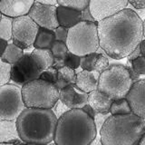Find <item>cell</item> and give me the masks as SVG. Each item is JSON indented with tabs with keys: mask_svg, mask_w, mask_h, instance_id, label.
I'll use <instances>...</instances> for the list:
<instances>
[{
	"mask_svg": "<svg viewBox=\"0 0 145 145\" xmlns=\"http://www.w3.org/2000/svg\"><path fill=\"white\" fill-rule=\"evenodd\" d=\"M98 35L104 53L112 59L121 60L128 57L143 40L142 20L134 10L125 8L100 21Z\"/></svg>",
	"mask_w": 145,
	"mask_h": 145,
	"instance_id": "1",
	"label": "cell"
},
{
	"mask_svg": "<svg viewBox=\"0 0 145 145\" xmlns=\"http://www.w3.org/2000/svg\"><path fill=\"white\" fill-rule=\"evenodd\" d=\"M58 119L52 109L26 108L17 118L22 142L48 145L54 142Z\"/></svg>",
	"mask_w": 145,
	"mask_h": 145,
	"instance_id": "2",
	"label": "cell"
},
{
	"mask_svg": "<svg viewBox=\"0 0 145 145\" xmlns=\"http://www.w3.org/2000/svg\"><path fill=\"white\" fill-rule=\"evenodd\" d=\"M97 134L93 118L82 109H72L58 119L54 142L58 145H89Z\"/></svg>",
	"mask_w": 145,
	"mask_h": 145,
	"instance_id": "3",
	"label": "cell"
},
{
	"mask_svg": "<svg viewBox=\"0 0 145 145\" xmlns=\"http://www.w3.org/2000/svg\"><path fill=\"white\" fill-rule=\"evenodd\" d=\"M145 134V120L134 113L111 115L100 131L103 145H139Z\"/></svg>",
	"mask_w": 145,
	"mask_h": 145,
	"instance_id": "4",
	"label": "cell"
},
{
	"mask_svg": "<svg viewBox=\"0 0 145 145\" xmlns=\"http://www.w3.org/2000/svg\"><path fill=\"white\" fill-rule=\"evenodd\" d=\"M66 44L70 53L80 57L96 53L100 48L98 23L81 21L70 28Z\"/></svg>",
	"mask_w": 145,
	"mask_h": 145,
	"instance_id": "5",
	"label": "cell"
},
{
	"mask_svg": "<svg viewBox=\"0 0 145 145\" xmlns=\"http://www.w3.org/2000/svg\"><path fill=\"white\" fill-rule=\"evenodd\" d=\"M133 84L125 65H111L100 74L97 90L112 100L124 99Z\"/></svg>",
	"mask_w": 145,
	"mask_h": 145,
	"instance_id": "6",
	"label": "cell"
},
{
	"mask_svg": "<svg viewBox=\"0 0 145 145\" xmlns=\"http://www.w3.org/2000/svg\"><path fill=\"white\" fill-rule=\"evenodd\" d=\"M22 93L26 108L53 109L60 97V90L56 84L42 79L25 84Z\"/></svg>",
	"mask_w": 145,
	"mask_h": 145,
	"instance_id": "7",
	"label": "cell"
},
{
	"mask_svg": "<svg viewBox=\"0 0 145 145\" xmlns=\"http://www.w3.org/2000/svg\"><path fill=\"white\" fill-rule=\"evenodd\" d=\"M25 109L21 87L14 84L0 86V121H16Z\"/></svg>",
	"mask_w": 145,
	"mask_h": 145,
	"instance_id": "8",
	"label": "cell"
},
{
	"mask_svg": "<svg viewBox=\"0 0 145 145\" xmlns=\"http://www.w3.org/2000/svg\"><path fill=\"white\" fill-rule=\"evenodd\" d=\"M39 29V25L29 16L15 18L12 43L23 50L29 49L34 46Z\"/></svg>",
	"mask_w": 145,
	"mask_h": 145,
	"instance_id": "9",
	"label": "cell"
},
{
	"mask_svg": "<svg viewBox=\"0 0 145 145\" xmlns=\"http://www.w3.org/2000/svg\"><path fill=\"white\" fill-rule=\"evenodd\" d=\"M42 74L43 71L31 58V53H25V56L12 66L11 82L22 88L30 82L40 79Z\"/></svg>",
	"mask_w": 145,
	"mask_h": 145,
	"instance_id": "10",
	"label": "cell"
},
{
	"mask_svg": "<svg viewBox=\"0 0 145 145\" xmlns=\"http://www.w3.org/2000/svg\"><path fill=\"white\" fill-rule=\"evenodd\" d=\"M129 5L127 0H91L90 11L97 23L124 10Z\"/></svg>",
	"mask_w": 145,
	"mask_h": 145,
	"instance_id": "11",
	"label": "cell"
},
{
	"mask_svg": "<svg viewBox=\"0 0 145 145\" xmlns=\"http://www.w3.org/2000/svg\"><path fill=\"white\" fill-rule=\"evenodd\" d=\"M28 16L41 28L54 31L59 26L57 19V6H45L35 1Z\"/></svg>",
	"mask_w": 145,
	"mask_h": 145,
	"instance_id": "12",
	"label": "cell"
},
{
	"mask_svg": "<svg viewBox=\"0 0 145 145\" xmlns=\"http://www.w3.org/2000/svg\"><path fill=\"white\" fill-rule=\"evenodd\" d=\"M126 100L133 113L145 120V79H140L133 84Z\"/></svg>",
	"mask_w": 145,
	"mask_h": 145,
	"instance_id": "13",
	"label": "cell"
},
{
	"mask_svg": "<svg viewBox=\"0 0 145 145\" xmlns=\"http://www.w3.org/2000/svg\"><path fill=\"white\" fill-rule=\"evenodd\" d=\"M89 93L81 91L75 84H72L60 90L59 100L69 109H83L88 104Z\"/></svg>",
	"mask_w": 145,
	"mask_h": 145,
	"instance_id": "14",
	"label": "cell"
},
{
	"mask_svg": "<svg viewBox=\"0 0 145 145\" xmlns=\"http://www.w3.org/2000/svg\"><path fill=\"white\" fill-rule=\"evenodd\" d=\"M34 4L33 0H2L0 2V12L2 15L15 19L28 16Z\"/></svg>",
	"mask_w": 145,
	"mask_h": 145,
	"instance_id": "15",
	"label": "cell"
},
{
	"mask_svg": "<svg viewBox=\"0 0 145 145\" xmlns=\"http://www.w3.org/2000/svg\"><path fill=\"white\" fill-rule=\"evenodd\" d=\"M100 74H101L100 72L95 71L83 70L77 72L74 84L81 91H83L86 93H90L93 91L98 89Z\"/></svg>",
	"mask_w": 145,
	"mask_h": 145,
	"instance_id": "16",
	"label": "cell"
},
{
	"mask_svg": "<svg viewBox=\"0 0 145 145\" xmlns=\"http://www.w3.org/2000/svg\"><path fill=\"white\" fill-rule=\"evenodd\" d=\"M21 142L16 121H0V143Z\"/></svg>",
	"mask_w": 145,
	"mask_h": 145,
	"instance_id": "17",
	"label": "cell"
},
{
	"mask_svg": "<svg viewBox=\"0 0 145 145\" xmlns=\"http://www.w3.org/2000/svg\"><path fill=\"white\" fill-rule=\"evenodd\" d=\"M57 19L59 25L70 29L82 21V12L57 6Z\"/></svg>",
	"mask_w": 145,
	"mask_h": 145,
	"instance_id": "18",
	"label": "cell"
},
{
	"mask_svg": "<svg viewBox=\"0 0 145 145\" xmlns=\"http://www.w3.org/2000/svg\"><path fill=\"white\" fill-rule=\"evenodd\" d=\"M112 102V99L100 92L99 90L93 91L89 93L88 103L96 111V112H110Z\"/></svg>",
	"mask_w": 145,
	"mask_h": 145,
	"instance_id": "19",
	"label": "cell"
},
{
	"mask_svg": "<svg viewBox=\"0 0 145 145\" xmlns=\"http://www.w3.org/2000/svg\"><path fill=\"white\" fill-rule=\"evenodd\" d=\"M31 58L43 72L54 66V57L50 49H34L31 52Z\"/></svg>",
	"mask_w": 145,
	"mask_h": 145,
	"instance_id": "20",
	"label": "cell"
},
{
	"mask_svg": "<svg viewBox=\"0 0 145 145\" xmlns=\"http://www.w3.org/2000/svg\"><path fill=\"white\" fill-rule=\"evenodd\" d=\"M56 42L54 32L46 28H41L38 31L35 42L34 44L35 49H50Z\"/></svg>",
	"mask_w": 145,
	"mask_h": 145,
	"instance_id": "21",
	"label": "cell"
},
{
	"mask_svg": "<svg viewBox=\"0 0 145 145\" xmlns=\"http://www.w3.org/2000/svg\"><path fill=\"white\" fill-rule=\"evenodd\" d=\"M77 72H75V70L72 69L70 67L63 66L60 69H58V77L56 86L59 90H62L69 85L74 84Z\"/></svg>",
	"mask_w": 145,
	"mask_h": 145,
	"instance_id": "22",
	"label": "cell"
},
{
	"mask_svg": "<svg viewBox=\"0 0 145 145\" xmlns=\"http://www.w3.org/2000/svg\"><path fill=\"white\" fill-rule=\"evenodd\" d=\"M51 51L54 57V67L56 69H60L65 66V58L69 53L67 44L63 42H60V41H56L51 48Z\"/></svg>",
	"mask_w": 145,
	"mask_h": 145,
	"instance_id": "23",
	"label": "cell"
},
{
	"mask_svg": "<svg viewBox=\"0 0 145 145\" xmlns=\"http://www.w3.org/2000/svg\"><path fill=\"white\" fill-rule=\"evenodd\" d=\"M25 50L21 49L20 47H18L17 45L11 43L8 44L6 51L1 54V57L0 58H1V60L14 65L25 56Z\"/></svg>",
	"mask_w": 145,
	"mask_h": 145,
	"instance_id": "24",
	"label": "cell"
},
{
	"mask_svg": "<svg viewBox=\"0 0 145 145\" xmlns=\"http://www.w3.org/2000/svg\"><path fill=\"white\" fill-rule=\"evenodd\" d=\"M111 115H125L133 113L128 101L124 99L113 100L110 109Z\"/></svg>",
	"mask_w": 145,
	"mask_h": 145,
	"instance_id": "25",
	"label": "cell"
},
{
	"mask_svg": "<svg viewBox=\"0 0 145 145\" xmlns=\"http://www.w3.org/2000/svg\"><path fill=\"white\" fill-rule=\"evenodd\" d=\"M13 23L14 18L6 16L1 14V20H0V37L1 39L7 41L12 40Z\"/></svg>",
	"mask_w": 145,
	"mask_h": 145,
	"instance_id": "26",
	"label": "cell"
},
{
	"mask_svg": "<svg viewBox=\"0 0 145 145\" xmlns=\"http://www.w3.org/2000/svg\"><path fill=\"white\" fill-rule=\"evenodd\" d=\"M90 5L89 0H60L58 1V6H62L72 10L83 12Z\"/></svg>",
	"mask_w": 145,
	"mask_h": 145,
	"instance_id": "27",
	"label": "cell"
},
{
	"mask_svg": "<svg viewBox=\"0 0 145 145\" xmlns=\"http://www.w3.org/2000/svg\"><path fill=\"white\" fill-rule=\"evenodd\" d=\"M12 65L0 60V86L6 85L11 81Z\"/></svg>",
	"mask_w": 145,
	"mask_h": 145,
	"instance_id": "28",
	"label": "cell"
},
{
	"mask_svg": "<svg viewBox=\"0 0 145 145\" xmlns=\"http://www.w3.org/2000/svg\"><path fill=\"white\" fill-rule=\"evenodd\" d=\"M100 49H101L102 52H97L99 53V57L97 59L96 63H95L94 71L102 74L103 72L106 71L108 68L111 66V65H110V62H109V58H108L109 56L104 53V51L101 47H100Z\"/></svg>",
	"mask_w": 145,
	"mask_h": 145,
	"instance_id": "29",
	"label": "cell"
},
{
	"mask_svg": "<svg viewBox=\"0 0 145 145\" xmlns=\"http://www.w3.org/2000/svg\"><path fill=\"white\" fill-rule=\"evenodd\" d=\"M99 57V53H93L82 57L81 68L85 71H94V65Z\"/></svg>",
	"mask_w": 145,
	"mask_h": 145,
	"instance_id": "30",
	"label": "cell"
},
{
	"mask_svg": "<svg viewBox=\"0 0 145 145\" xmlns=\"http://www.w3.org/2000/svg\"><path fill=\"white\" fill-rule=\"evenodd\" d=\"M57 77H58V69L52 66L43 72V74H41L40 79L56 84L57 82Z\"/></svg>",
	"mask_w": 145,
	"mask_h": 145,
	"instance_id": "31",
	"label": "cell"
},
{
	"mask_svg": "<svg viewBox=\"0 0 145 145\" xmlns=\"http://www.w3.org/2000/svg\"><path fill=\"white\" fill-rule=\"evenodd\" d=\"M81 61H82V57L69 52L65 58V66L70 67L72 69L76 70L77 68L81 66Z\"/></svg>",
	"mask_w": 145,
	"mask_h": 145,
	"instance_id": "32",
	"label": "cell"
},
{
	"mask_svg": "<svg viewBox=\"0 0 145 145\" xmlns=\"http://www.w3.org/2000/svg\"><path fill=\"white\" fill-rule=\"evenodd\" d=\"M133 70L140 75H145V57L140 56L131 62Z\"/></svg>",
	"mask_w": 145,
	"mask_h": 145,
	"instance_id": "33",
	"label": "cell"
},
{
	"mask_svg": "<svg viewBox=\"0 0 145 145\" xmlns=\"http://www.w3.org/2000/svg\"><path fill=\"white\" fill-rule=\"evenodd\" d=\"M110 116H111L110 112H104V113L97 112L96 113V115H95V118H94V122H95V126H96L98 133H100L103 124L105 123V121Z\"/></svg>",
	"mask_w": 145,
	"mask_h": 145,
	"instance_id": "34",
	"label": "cell"
},
{
	"mask_svg": "<svg viewBox=\"0 0 145 145\" xmlns=\"http://www.w3.org/2000/svg\"><path fill=\"white\" fill-rule=\"evenodd\" d=\"M70 110H71V109L68 108L65 104L61 101V100H59V101L56 103V105H54L53 107V109H52V111L54 112V113L57 117V119H59L60 117H62L65 112H67L68 111H70Z\"/></svg>",
	"mask_w": 145,
	"mask_h": 145,
	"instance_id": "35",
	"label": "cell"
},
{
	"mask_svg": "<svg viewBox=\"0 0 145 145\" xmlns=\"http://www.w3.org/2000/svg\"><path fill=\"white\" fill-rule=\"evenodd\" d=\"M54 32V35H56V41H60V42H63L66 44L69 29L59 25Z\"/></svg>",
	"mask_w": 145,
	"mask_h": 145,
	"instance_id": "36",
	"label": "cell"
},
{
	"mask_svg": "<svg viewBox=\"0 0 145 145\" xmlns=\"http://www.w3.org/2000/svg\"><path fill=\"white\" fill-rule=\"evenodd\" d=\"M126 68L128 69V72H129V74H130V76H131V80H133V83H136V82H138L139 80L142 79V77H140V74H138L137 72H136L134 70H133V66H131V63L129 62V61H127V63H126Z\"/></svg>",
	"mask_w": 145,
	"mask_h": 145,
	"instance_id": "37",
	"label": "cell"
},
{
	"mask_svg": "<svg viewBox=\"0 0 145 145\" xmlns=\"http://www.w3.org/2000/svg\"><path fill=\"white\" fill-rule=\"evenodd\" d=\"M140 56H142V52H140V44H139L138 46L130 54V56L127 57V61L131 63L133 61H134L135 59H137Z\"/></svg>",
	"mask_w": 145,
	"mask_h": 145,
	"instance_id": "38",
	"label": "cell"
},
{
	"mask_svg": "<svg viewBox=\"0 0 145 145\" xmlns=\"http://www.w3.org/2000/svg\"><path fill=\"white\" fill-rule=\"evenodd\" d=\"M82 21H86V22H96L93 17L92 14L90 11V7H88L86 9L82 12Z\"/></svg>",
	"mask_w": 145,
	"mask_h": 145,
	"instance_id": "39",
	"label": "cell"
},
{
	"mask_svg": "<svg viewBox=\"0 0 145 145\" xmlns=\"http://www.w3.org/2000/svg\"><path fill=\"white\" fill-rule=\"evenodd\" d=\"M129 5L136 9H145V0H131Z\"/></svg>",
	"mask_w": 145,
	"mask_h": 145,
	"instance_id": "40",
	"label": "cell"
},
{
	"mask_svg": "<svg viewBox=\"0 0 145 145\" xmlns=\"http://www.w3.org/2000/svg\"><path fill=\"white\" fill-rule=\"evenodd\" d=\"M84 112H86L87 114L91 117V118H93V119L94 120V118H95V115H96V111L94 110V109L90 105V104L88 103V104H86V105L82 109Z\"/></svg>",
	"mask_w": 145,
	"mask_h": 145,
	"instance_id": "41",
	"label": "cell"
},
{
	"mask_svg": "<svg viewBox=\"0 0 145 145\" xmlns=\"http://www.w3.org/2000/svg\"><path fill=\"white\" fill-rule=\"evenodd\" d=\"M40 4L45 5V6H58V1L56 0H37Z\"/></svg>",
	"mask_w": 145,
	"mask_h": 145,
	"instance_id": "42",
	"label": "cell"
},
{
	"mask_svg": "<svg viewBox=\"0 0 145 145\" xmlns=\"http://www.w3.org/2000/svg\"><path fill=\"white\" fill-rule=\"evenodd\" d=\"M140 52H142V56L145 57V39H143L140 43Z\"/></svg>",
	"mask_w": 145,
	"mask_h": 145,
	"instance_id": "43",
	"label": "cell"
},
{
	"mask_svg": "<svg viewBox=\"0 0 145 145\" xmlns=\"http://www.w3.org/2000/svg\"><path fill=\"white\" fill-rule=\"evenodd\" d=\"M89 145H103V144L102 142L101 137H96Z\"/></svg>",
	"mask_w": 145,
	"mask_h": 145,
	"instance_id": "44",
	"label": "cell"
},
{
	"mask_svg": "<svg viewBox=\"0 0 145 145\" xmlns=\"http://www.w3.org/2000/svg\"><path fill=\"white\" fill-rule=\"evenodd\" d=\"M1 44H2V51H1V54L6 51L7 47L8 46V41L7 40H4V39H1Z\"/></svg>",
	"mask_w": 145,
	"mask_h": 145,
	"instance_id": "45",
	"label": "cell"
},
{
	"mask_svg": "<svg viewBox=\"0 0 145 145\" xmlns=\"http://www.w3.org/2000/svg\"><path fill=\"white\" fill-rule=\"evenodd\" d=\"M21 142H7V143H0V145H19Z\"/></svg>",
	"mask_w": 145,
	"mask_h": 145,
	"instance_id": "46",
	"label": "cell"
},
{
	"mask_svg": "<svg viewBox=\"0 0 145 145\" xmlns=\"http://www.w3.org/2000/svg\"><path fill=\"white\" fill-rule=\"evenodd\" d=\"M139 145H145V134L143 135V137L142 138V140H140Z\"/></svg>",
	"mask_w": 145,
	"mask_h": 145,
	"instance_id": "47",
	"label": "cell"
},
{
	"mask_svg": "<svg viewBox=\"0 0 145 145\" xmlns=\"http://www.w3.org/2000/svg\"><path fill=\"white\" fill-rule=\"evenodd\" d=\"M142 28H143V39H145V19L142 20Z\"/></svg>",
	"mask_w": 145,
	"mask_h": 145,
	"instance_id": "48",
	"label": "cell"
},
{
	"mask_svg": "<svg viewBox=\"0 0 145 145\" xmlns=\"http://www.w3.org/2000/svg\"><path fill=\"white\" fill-rule=\"evenodd\" d=\"M19 145H29L28 143H26V142H22L21 143H19Z\"/></svg>",
	"mask_w": 145,
	"mask_h": 145,
	"instance_id": "49",
	"label": "cell"
},
{
	"mask_svg": "<svg viewBox=\"0 0 145 145\" xmlns=\"http://www.w3.org/2000/svg\"><path fill=\"white\" fill-rule=\"evenodd\" d=\"M29 145H43V144H36V143H28Z\"/></svg>",
	"mask_w": 145,
	"mask_h": 145,
	"instance_id": "50",
	"label": "cell"
},
{
	"mask_svg": "<svg viewBox=\"0 0 145 145\" xmlns=\"http://www.w3.org/2000/svg\"><path fill=\"white\" fill-rule=\"evenodd\" d=\"M48 145H58V144H56V142H52V143H50V144H48Z\"/></svg>",
	"mask_w": 145,
	"mask_h": 145,
	"instance_id": "51",
	"label": "cell"
},
{
	"mask_svg": "<svg viewBox=\"0 0 145 145\" xmlns=\"http://www.w3.org/2000/svg\"><path fill=\"white\" fill-rule=\"evenodd\" d=\"M142 79H145V75H143V77H142Z\"/></svg>",
	"mask_w": 145,
	"mask_h": 145,
	"instance_id": "52",
	"label": "cell"
}]
</instances>
